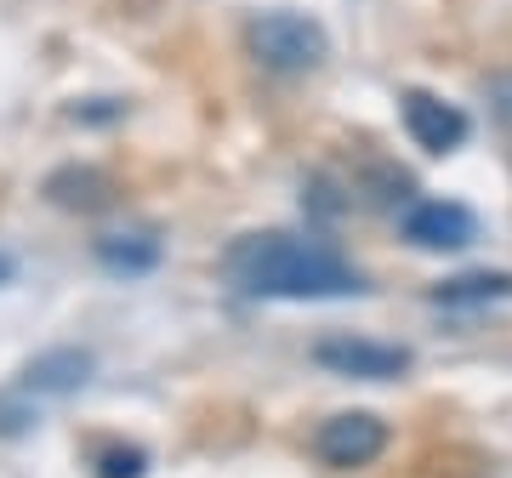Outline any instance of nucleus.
I'll return each instance as SVG.
<instances>
[{"mask_svg":"<svg viewBox=\"0 0 512 478\" xmlns=\"http://www.w3.org/2000/svg\"><path fill=\"white\" fill-rule=\"evenodd\" d=\"M86 376H92V353L86 348H52L23 370V393L63 399V393H74V387H86Z\"/></svg>","mask_w":512,"mask_h":478,"instance_id":"0eeeda50","label":"nucleus"},{"mask_svg":"<svg viewBox=\"0 0 512 478\" xmlns=\"http://www.w3.org/2000/svg\"><path fill=\"white\" fill-rule=\"evenodd\" d=\"M382 450H387V422L370 416V410H342V416L319 422V433H313V456L336 473H359Z\"/></svg>","mask_w":512,"mask_h":478,"instance_id":"7ed1b4c3","label":"nucleus"},{"mask_svg":"<svg viewBox=\"0 0 512 478\" xmlns=\"http://www.w3.org/2000/svg\"><path fill=\"white\" fill-rule=\"evenodd\" d=\"M97 262L114 268V274H148L160 262V239L148 228H120V234H103L97 239Z\"/></svg>","mask_w":512,"mask_h":478,"instance_id":"9d476101","label":"nucleus"},{"mask_svg":"<svg viewBox=\"0 0 512 478\" xmlns=\"http://www.w3.org/2000/svg\"><path fill=\"white\" fill-rule=\"evenodd\" d=\"M143 473V450H109L103 456V478H137Z\"/></svg>","mask_w":512,"mask_h":478,"instance_id":"f8f14e48","label":"nucleus"},{"mask_svg":"<svg viewBox=\"0 0 512 478\" xmlns=\"http://www.w3.org/2000/svg\"><path fill=\"white\" fill-rule=\"evenodd\" d=\"M433 302L439 308H490V302H512V274H490V268H478V274H456L433 285Z\"/></svg>","mask_w":512,"mask_h":478,"instance_id":"1a4fd4ad","label":"nucleus"},{"mask_svg":"<svg viewBox=\"0 0 512 478\" xmlns=\"http://www.w3.org/2000/svg\"><path fill=\"white\" fill-rule=\"evenodd\" d=\"M46 200L63 211H103L114 200V183L97 166H63L46 177Z\"/></svg>","mask_w":512,"mask_h":478,"instance_id":"6e6552de","label":"nucleus"},{"mask_svg":"<svg viewBox=\"0 0 512 478\" xmlns=\"http://www.w3.org/2000/svg\"><path fill=\"white\" fill-rule=\"evenodd\" d=\"M313 359L330 370V376H353V382H393L410 370V353L393 348V342H370V336L336 331L313 342Z\"/></svg>","mask_w":512,"mask_h":478,"instance_id":"20e7f679","label":"nucleus"},{"mask_svg":"<svg viewBox=\"0 0 512 478\" xmlns=\"http://www.w3.org/2000/svg\"><path fill=\"white\" fill-rule=\"evenodd\" d=\"M222 274L234 279L245 296H279V302H325V296H359L370 291L365 274L330 245L302 234H245L228 245Z\"/></svg>","mask_w":512,"mask_h":478,"instance_id":"f257e3e1","label":"nucleus"},{"mask_svg":"<svg viewBox=\"0 0 512 478\" xmlns=\"http://www.w3.org/2000/svg\"><path fill=\"white\" fill-rule=\"evenodd\" d=\"M245 40H251V57L268 74H313L330 52L325 29L302 12H262V18H251Z\"/></svg>","mask_w":512,"mask_h":478,"instance_id":"f03ea898","label":"nucleus"},{"mask_svg":"<svg viewBox=\"0 0 512 478\" xmlns=\"http://www.w3.org/2000/svg\"><path fill=\"white\" fill-rule=\"evenodd\" d=\"M399 114H404L410 143L427 148V154H456V148L467 143V131H473L456 103H444V97H433V92H404Z\"/></svg>","mask_w":512,"mask_h":478,"instance_id":"39448f33","label":"nucleus"},{"mask_svg":"<svg viewBox=\"0 0 512 478\" xmlns=\"http://www.w3.org/2000/svg\"><path fill=\"white\" fill-rule=\"evenodd\" d=\"M6 279H12V257H0V285H6Z\"/></svg>","mask_w":512,"mask_h":478,"instance_id":"ddd939ff","label":"nucleus"},{"mask_svg":"<svg viewBox=\"0 0 512 478\" xmlns=\"http://www.w3.org/2000/svg\"><path fill=\"white\" fill-rule=\"evenodd\" d=\"M308 205H313V217H325V222H336L342 211H348V200H336V188H330L325 177H313L308 183Z\"/></svg>","mask_w":512,"mask_h":478,"instance_id":"9b49d317","label":"nucleus"},{"mask_svg":"<svg viewBox=\"0 0 512 478\" xmlns=\"http://www.w3.org/2000/svg\"><path fill=\"white\" fill-rule=\"evenodd\" d=\"M404 239L421 251H461L478 239V217L461 200H421L404 217Z\"/></svg>","mask_w":512,"mask_h":478,"instance_id":"423d86ee","label":"nucleus"}]
</instances>
